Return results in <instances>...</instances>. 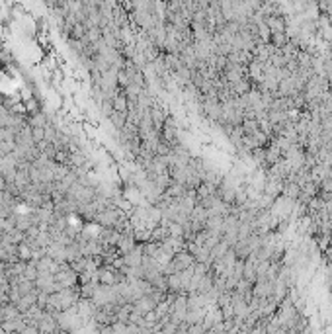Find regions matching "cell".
Here are the masks:
<instances>
[{
  "label": "cell",
  "instance_id": "10",
  "mask_svg": "<svg viewBox=\"0 0 332 334\" xmlns=\"http://www.w3.org/2000/svg\"><path fill=\"white\" fill-rule=\"evenodd\" d=\"M18 334H41V331L37 329V325H26Z\"/></svg>",
  "mask_w": 332,
  "mask_h": 334
},
{
  "label": "cell",
  "instance_id": "1",
  "mask_svg": "<svg viewBox=\"0 0 332 334\" xmlns=\"http://www.w3.org/2000/svg\"><path fill=\"white\" fill-rule=\"evenodd\" d=\"M55 283H57L61 289H65V287H76V285H78V274L70 268V264L63 262V264H61V270L55 274Z\"/></svg>",
  "mask_w": 332,
  "mask_h": 334
},
{
  "label": "cell",
  "instance_id": "8",
  "mask_svg": "<svg viewBox=\"0 0 332 334\" xmlns=\"http://www.w3.org/2000/svg\"><path fill=\"white\" fill-rule=\"evenodd\" d=\"M32 258H33V250L24 242V244H20L18 246V260L20 262H32Z\"/></svg>",
  "mask_w": 332,
  "mask_h": 334
},
{
  "label": "cell",
  "instance_id": "4",
  "mask_svg": "<svg viewBox=\"0 0 332 334\" xmlns=\"http://www.w3.org/2000/svg\"><path fill=\"white\" fill-rule=\"evenodd\" d=\"M166 119H168V111H166L163 106L153 104V108H151V121H153V127H155L159 133L163 131Z\"/></svg>",
  "mask_w": 332,
  "mask_h": 334
},
{
  "label": "cell",
  "instance_id": "2",
  "mask_svg": "<svg viewBox=\"0 0 332 334\" xmlns=\"http://www.w3.org/2000/svg\"><path fill=\"white\" fill-rule=\"evenodd\" d=\"M270 34H287V20L283 14H270L264 18Z\"/></svg>",
  "mask_w": 332,
  "mask_h": 334
},
{
  "label": "cell",
  "instance_id": "7",
  "mask_svg": "<svg viewBox=\"0 0 332 334\" xmlns=\"http://www.w3.org/2000/svg\"><path fill=\"white\" fill-rule=\"evenodd\" d=\"M32 227H35L32 223V215L30 213H24V215H16V229L22 231V233H28Z\"/></svg>",
  "mask_w": 332,
  "mask_h": 334
},
{
  "label": "cell",
  "instance_id": "5",
  "mask_svg": "<svg viewBox=\"0 0 332 334\" xmlns=\"http://www.w3.org/2000/svg\"><path fill=\"white\" fill-rule=\"evenodd\" d=\"M127 110H129L127 96H125V92L119 88V90L113 94V111H117V113H125V115H127Z\"/></svg>",
  "mask_w": 332,
  "mask_h": 334
},
{
  "label": "cell",
  "instance_id": "9",
  "mask_svg": "<svg viewBox=\"0 0 332 334\" xmlns=\"http://www.w3.org/2000/svg\"><path fill=\"white\" fill-rule=\"evenodd\" d=\"M24 278L26 279H30V281H35L37 278H39V270H37V266H35V262H28L26 264V270H24Z\"/></svg>",
  "mask_w": 332,
  "mask_h": 334
},
{
  "label": "cell",
  "instance_id": "6",
  "mask_svg": "<svg viewBox=\"0 0 332 334\" xmlns=\"http://www.w3.org/2000/svg\"><path fill=\"white\" fill-rule=\"evenodd\" d=\"M135 246H137L135 236H127V234H123V236H121V240H119V244H117V254H119V256H125V254H129V252H131Z\"/></svg>",
  "mask_w": 332,
  "mask_h": 334
},
{
  "label": "cell",
  "instance_id": "11",
  "mask_svg": "<svg viewBox=\"0 0 332 334\" xmlns=\"http://www.w3.org/2000/svg\"><path fill=\"white\" fill-rule=\"evenodd\" d=\"M57 334H72V331H66V329H59V333Z\"/></svg>",
  "mask_w": 332,
  "mask_h": 334
},
{
  "label": "cell",
  "instance_id": "3",
  "mask_svg": "<svg viewBox=\"0 0 332 334\" xmlns=\"http://www.w3.org/2000/svg\"><path fill=\"white\" fill-rule=\"evenodd\" d=\"M37 329L41 331V334H57L59 333V321H57V315H51V313H43L41 321L37 323Z\"/></svg>",
  "mask_w": 332,
  "mask_h": 334
}]
</instances>
